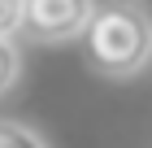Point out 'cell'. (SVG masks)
Returning a JSON list of instances; mask_svg holds the SVG:
<instances>
[{
  "label": "cell",
  "instance_id": "1",
  "mask_svg": "<svg viewBox=\"0 0 152 148\" xmlns=\"http://www.w3.org/2000/svg\"><path fill=\"white\" fill-rule=\"evenodd\" d=\"M87 61L109 79H130L152 61V18L139 4H100L83 31Z\"/></svg>",
  "mask_w": 152,
  "mask_h": 148
},
{
  "label": "cell",
  "instance_id": "2",
  "mask_svg": "<svg viewBox=\"0 0 152 148\" xmlns=\"http://www.w3.org/2000/svg\"><path fill=\"white\" fill-rule=\"evenodd\" d=\"M96 0H22V31L39 44H65L87 31Z\"/></svg>",
  "mask_w": 152,
  "mask_h": 148
},
{
  "label": "cell",
  "instance_id": "3",
  "mask_svg": "<svg viewBox=\"0 0 152 148\" xmlns=\"http://www.w3.org/2000/svg\"><path fill=\"white\" fill-rule=\"evenodd\" d=\"M22 79V52L13 39H0V96L13 91V83Z\"/></svg>",
  "mask_w": 152,
  "mask_h": 148
},
{
  "label": "cell",
  "instance_id": "4",
  "mask_svg": "<svg viewBox=\"0 0 152 148\" xmlns=\"http://www.w3.org/2000/svg\"><path fill=\"white\" fill-rule=\"evenodd\" d=\"M0 148H48L44 139L22 122H9V118H0Z\"/></svg>",
  "mask_w": 152,
  "mask_h": 148
},
{
  "label": "cell",
  "instance_id": "5",
  "mask_svg": "<svg viewBox=\"0 0 152 148\" xmlns=\"http://www.w3.org/2000/svg\"><path fill=\"white\" fill-rule=\"evenodd\" d=\"M22 31V0H0V39H13Z\"/></svg>",
  "mask_w": 152,
  "mask_h": 148
}]
</instances>
